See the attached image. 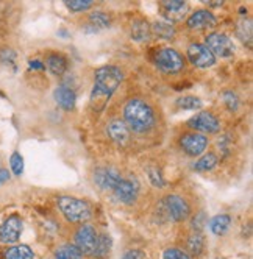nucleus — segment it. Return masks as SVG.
<instances>
[{"mask_svg":"<svg viewBox=\"0 0 253 259\" xmlns=\"http://www.w3.org/2000/svg\"><path fill=\"white\" fill-rule=\"evenodd\" d=\"M123 80V73L116 66H103L94 72V88L91 94V106L94 111H102Z\"/></svg>","mask_w":253,"mask_h":259,"instance_id":"f257e3e1","label":"nucleus"},{"mask_svg":"<svg viewBox=\"0 0 253 259\" xmlns=\"http://www.w3.org/2000/svg\"><path fill=\"white\" fill-rule=\"evenodd\" d=\"M123 123L132 132L147 133L155 123V113L147 102L141 99H132L123 106Z\"/></svg>","mask_w":253,"mask_h":259,"instance_id":"f03ea898","label":"nucleus"},{"mask_svg":"<svg viewBox=\"0 0 253 259\" xmlns=\"http://www.w3.org/2000/svg\"><path fill=\"white\" fill-rule=\"evenodd\" d=\"M57 203H58V208H60L61 214L69 222H72V224H83V222L89 220L93 215L91 206L80 198L63 195V197H58Z\"/></svg>","mask_w":253,"mask_h":259,"instance_id":"7ed1b4c3","label":"nucleus"},{"mask_svg":"<svg viewBox=\"0 0 253 259\" xmlns=\"http://www.w3.org/2000/svg\"><path fill=\"white\" fill-rule=\"evenodd\" d=\"M155 64L156 67L164 73H177L183 70L185 58L175 49H161L155 53Z\"/></svg>","mask_w":253,"mask_h":259,"instance_id":"20e7f679","label":"nucleus"},{"mask_svg":"<svg viewBox=\"0 0 253 259\" xmlns=\"http://www.w3.org/2000/svg\"><path fill=\"white\" fill-rule=\"evenodd\" d=\"M209 52L214 57H221V58H228L233 57L234 53V44L224 33H211L206 36V44H205Z\"/></svg>","mask_w":253,"mask_h":259,"instance_id":"39448f33","label":"nucleus"},{"mask_svg":"<svg viewBox=\"0 0 253 259\" xmlns=\"http://www.w3.org/2000/svg\"><path fill=\"white\" fill-rule=\"evenodd\" d=\"M164 209L166 214L169 215V219H172L174 222H182L186 220L191 215V206L189 203L180 195H167L164 198Z\"/></svg>","mask_w":253,"mask_h":259,"instance_id":"423d86ee","label":"nucleus"},{"mask_svg":"<svg viewBox=\"0 0 253 259\" xmlns=\"http://www.w3.org/2000/svg\"><path fill=\"white\" fill-rule=\"evenodd\" d=\"M188 126L195 130V132H200L202 133H218L221 130V122L219 119L216 117L214 114L208 113V111H202V113L195 114L194 117H191L188 120Z\"/></svg>","mask_w":253,"mask_h":259,"instance_id":"0eeeda50","label":"nucleus"},{"mask_svg":"<svg viewBox=\"0 0 253 259\" xmlns=\"http://www.w3.org/2000/svg\"><path fill=\"white\" fill-rule=\"evenodd\" d=\"M22 219L13 214L8 219L4 220V224L0 225V242L2 244H16L22 234Z\"/></svg>","mask_w":253,"mask_h":259,"instance_id":"6e6552de","label":"nucleus"},{"mask_svg":"<svg viewBox=\"0 0 253 259\" xmlns=\"http://www.w3.org/2000/svg\"><path fill=\"white\" fill-rule=\"evenodd\" d=\"M188 58L192 66L206 69L216 64V57L205 44H191L188 47Z\"/></svg>","mask_w":253,"mask_h":259,"instance_id":"1a4fd4ad","label":"nucleus"},{"mask_svg":"<svg viewBox=\"0 0 253 259\" xmlns=\"http://www.w3.org/2000/svg\"><path fill=\"white\" fill-rule=\"evenodd\" d=\"M113 191H114L116 198L119 201H122L123 205H132V203H135L138 198L139 184L135 178H123L122 177Z\"/></svg>","mask_w":253,"mask_h":259,"instance_id":"9d476101","label":"nucleus"},{"mask_svg":"<svg viewBox=\"0 0 253 259\" xmlns=\"http://www.w3.org/2000/svg\"><path fill=\"white\" fill-rule=\"evenodd\" d=\"M97 237H99V234L94 227L83 225L75 233V247L83 254H93L96 244H97Z\"/></svg>","mask_w":253,"mask_h":259,"instance_id":"9b49d317","label":"nucleus"},{"mask_svg":"<svg viewBox=\"0 0 253 259\" xmlns=\"http://www.w3.org/2000/svg\"><path fill=\"white\" fill-rule=\"evenodd\" d=\"M180 145L189 156H200L208 147V138L200 133H186L180 139Z\"/></svg>","mask_w":253,"mask_h":259,"instance_id":"f8f14e48","label":"nucleus"},{"mask_svg":"<svg viewBox=\"0 0 253 259\" xmlns=\"http://www.w3.org/2000/svg\"><path fill=\"white\" fill-rule=\"evenodd\" d=\"M186 24L191 30H206V28H214L216 24H218V19L208 10H197L188 17Z\"/></svg>","mask_w":253,"mask_h":259,"instance_id":"ddd939ff","label":"nucleus"},{"mask_svg":"<svg viewBox=\"0 0 253 259\" xmlns=\"http://www.w3.org/2000/svg\"><path fill=\"white\" fill-rule=\"evenodd\" d=\"M120 174L116 170V169H111V167H102V169H97L96 174H94V181L99 188L108 191V189H114L116 184L120 181Z\"/></svg>","mask_w":253,"mask_h":259,"instance_id":"4468645a","label":"nucleus"},{"mask_svg":"<svg viewBox=\"0 0 253 259\" xmlns=\"http://www.w3.org/2000/svg\"><path fill=\"white\" fill-rule=\"evenodd\" d=\"M106 133L114 142H117L120 145L126 144L130 139V130L123 123V120H120V119H114V120H111L110 123H108L106 125Z\"/></svg>","mask_w":253,"mask_h":259,"instance_id":"2eb2a0df","label":"nucleus"},{"mask_svg":"<svg viewBox=\"0 0 253 259\" xmlns=\"http://www.w3.org/2000/svg\"><path fill=\"white\" fill-rule=\"evenodd\" d=\"M55 100H57V103L63 109L70 111V109H74V106H75L77 97H75V92L72 91L70 88H67V86H58L55 89Z\"/></svg>","mask_w":253,"mask_h":259,"instance_id":"dca6fc26","label":"nucleus"},{"mask_svg":"<svg viewBox=\"0 0 253 259\" xmlns=\"http://www.w3.org/2000/svg\"><path fill=\"white\" fill-rule=\"evenodd\" d=\"M161 8L164 10L166 16L171 17L172 21H180L185 16L188 7L182 0H164V2H161Z\"/></svg>","mask_w":253,"mask_h":259,"instance_id":"f3484780","label":"nucleus"},{"mask_svg":"<svg viewBox=\"0 0 253 259\" xmlns=\"http://www.w3.org/2000/svg\"><path fill=\"white\" fill-rule=\"evenodd\" d=\"M44 66L53 73V75L61 77L67 69V60L63 57L61 53H50Z\"/></svg>","mask_w":253,"mask_h":259,"instance_id":"a211bd4d","label":"nucleus"},{"mask_svg":"<svg viewBox=\"0 0 253 259\" xmlns=\"http://www.w3.org/2000/svg\"><path fill=\"white\" fill-rule=\"evenodd\" d=\"M152 36V28L149 25L147 21L144 19H138L133 22L132 25V38L138 42H144V41H149Z\"/></svg>","mask_w":253,"mask_h":259,"instance_id":"6ab92c4d","label":"nucleus"},{"mask_svg":"<svg viewBox=\"0 0 253 259\" xmlns=\"http://www.w3.org/2000/svg\"><path fill=\"white\" fill-rule=\"evenodd\" d=\"M231 225V217L227 214H221V215H216L209 220V230L213 231V234L216 236H222L228 231Z\"/></svg>","mask_w":253,"mask_h":259,"instance_id":"aec40b11","label":"nucleus"},{"mask_svg":"<svg viewBox=\"0 0 253 259\" xmlns=\"http://www.w3.org/2000/svg\"><path fill=\"white\" fill-rule=\"evenodd\" d=\"M5 259H33L34 253L28 245H14L5 251Z\"/></svg>","mask_w":253,"mask_h":259,"instance_id":"412c9836","label":"nucleus"},{"mask_svg":"<svg viewBox=\"0 0 253 259\" xmlns=\"http://www.w3.org/2000/svg\"><path fill=\"white\" fill-rule=\"evenodd\" d=\"M150 28H152V33L156 34L161 39H172L175 36V28L172 27V24H169L166 21H156L153 24V27H150Z\"/></svg>","mask_w":253,"mask_h":259,"instance_id":"4be33fe9","label":"nucleus"},{"mask_svg":"<svg viewBox=\"0 0 253 259\" xmlns=\"http://www.w3.org/2000/svg\"><path fill=\"white\" fill-rule=\"evenodd\" d=\"M110 250H111V237L108 234H100L97 237V244H96V248H94L91 256L102 259L110 253Z\"/></svg>","mask_w":253,"mask_h":259,"instance_id":"5701e85b","label":"nucleus"},{"mask_svg":"<svg viewBox=\"0 0 253 259\" xmlns=\"http://www.w3.org/2000/svg\"><path fill=\"white\" fill-rule=\"evenodd\" d=\"M216 165H218V156H216L214 153H206L200 159L195 161L194 170H197V172H208V170H213Z\"/></svg>","mask_w":253,"mask_h":259,"instance_id":"b1692460","label":"nucleus"},{"mask_svg":"<svg viewBox=\"0 0 253 259\" xmlns=\"http://www.w3.org/2000/svg\"><path fill=\"white\" fill-rule=\"evenodd\" d=\"M55 259H83V253L75 245H63L55 251Z\"/></svg>","mask_w":253,"mask_h":259,"instance_id":"393cba45","label":"nucleus"},{"mask_svg":"<svg viewBox=\"0 0 253 259\" xmlns=\"http://www.w3.org/2000/svg\"><path fill=\"white\" fill-rule=\"evenodd\" d=\"M203 247H205V240L202 237L200 233H194L189 239H188V248L191 253L194 254H200L203 251Z\"/></svg>","mask_w":253,"mask_h":259,"instance_id":"a878e982","label":"nucleus"},{"mask_svg":"<svg viewBox=\"0 0 253 259\" xmlns=\"http://www.w3.org/2000/svg\"><path fill=\"white\" fill-rule=\"evenodd\" d=\"M89 21L93 22L94 27H99V28H106V27H110V25H111L110 16H108L106 13H103V11H96V13H93L91 16H89Z\"/></svg>","mask_w":253,"mask_h":259,"instance_id":"bb28decb","label":"nucleus"},{"mask_svg":"<svg viewBox=\"0 0 253 259\" xmlns=\"http://www.w3.org/2000/svg\"><path fill=\"white\" fill-rule=\"evenodd\" d=\"M10 167L16 177H21L24 174V158L19 152H14L10 158Z\"/></svg>","mask_w":253,"mask_h":259,"instance_id":"cd10ccee","label":"nucleus"},{"mask_svg":"<svg viewBox=\"0 0 253 259\" xmlns=\"http://www.w3.org/2000/svg\"><path fill=\"white\" fill-rule=\"evenodd\" d=\"M177 105L182 108V109H191V111H194V109H198V108L202 106V102H200V99H197L194 96H185V97L177 100Z\"/></svg>","mask_w":253,"mask_h":259,"instance_id":"c85d7f7f","label":"nucleus"},{"mask_svg":"<svg viewBox=\"0 0 253 259\" xmlns=\"http://www.w3.org/2000/svg\"><path fill=\"white\" fill-rule=\"evenodd\" d=\"M66 7L74 11V13H80V11H86L93 7V0H67V2H64Z\"/></svg>","mask_w":253,"mask_h":259,"instance_id":"c756f323","label":"nucleus"},{"mask_svg":"<svg viewBox=\"0 0 253 259\" xmlns=\"http://www.w3.org/2000/svg\"><path fill=\"white\" fill-rule=\"evenodd\" d=\"M236 33H238L239 39H241L242 42H245V41H247V42L250 44V41H251V24H250V22H247V24H245V21H244L242 24H239V27H238Z\"/></svg>","mask_w":253,"mask_h":259,"instance_id":"7c9ffc66","label":"nucleus"},{"mask_svg":"<svg viewBox=\"0 0 253 259\" xmlns=\"http://www.w3.org/2000/svg\"><path fill=\"white\" fill-rule=\"evenodd\" d=\"M224 100H225L227 106H228L231 111H236V109H238V106H239V99H238V96L234 94L233 91L224 92Z\"/></svg>","mask_w":253,"mask_h":259,"instance_id":"2f4dec72","label":"nucleus"},{"mask_svg":"<svg viewBox=\"0 0 253 259\" xmlns=\"http://www.w3.org/2000/svg\"><path fill=\"white\" fill-rule=\"evenodd\" d=\"M164 259H191L188 253L178 248H167L164 251Z\"/></svg>","mask_w":253,"mask_h":259,"instance_id":"473e14b6","label":"nucleus"},{"mask_svg":"<svg viewBox=\"0 0 253 259\" xmlns=\"http://www.w3.org/2000/svg\"><path fill=\"white\" fill-rule=\"evenodd\" d=\"M147 174H149L150 181L153 183V186H158V188L164 186V180H162V177H161V174L158 172V169H149Z\"/></svg>","mask_w":253,"mask_h":259,"instance_id":"72a5a7b5","label":"nucleus"},{"mask_svg":"<svg viewBox=\"0 0 253 259\" xmlns=\"http://www.w3.org/2000/svg\"><path fill=\"white\" fill-rule=\"evenodd\" d=\"M14 60H16V53L13 50H4L2 52V61L4 63L14 64Z\"/></svg>","mask_w":253,"mask_h":259,"instance_id":"f704fd0d","label":"nucleus"},{"mask_svg":"<svg viewBox=\"0 0 253 259\" xmlns=\"http://www.w3.org/2000/svg\"><path fill=\"white\" fill-rule=\"evenodd\" d=\"M142 257H144V254L139 250H129L123 254L122 259H142Z\"/></svg>","mask_w":253,"mask_h":259,"instance_id":"c9c22d12","label":"nucleus"},{"mask_svg":"<svg viewBox=\"0 0 253 259\" xmlns=\"http://www.w3.org/2000/svg\"><path fill=\"white\" fill-rule=\"evenodd\" d=\"M30 69H36V70H43V69H46V66L41 63V61H38V60H34V61H30Z\"/></svg>","mask_w":253,"mask_h":259,"instance_id":"e433bc0d","label":"nucleus"},{"mask_svg":"<svg viewBox=\"0 0 253 259\" xmlns=\"http://www.w3.org/2000/svg\"><path fill=\"white\" fill-rule=\"evenodd\" d=\"M8 178H10L8 170L7 169H0V184H4L5 181H8Z\"/></svg>","mask_w":253,"mask_h":259,"instance_id":"4c0bfd02","label":"nucleus"}]
</instances>
